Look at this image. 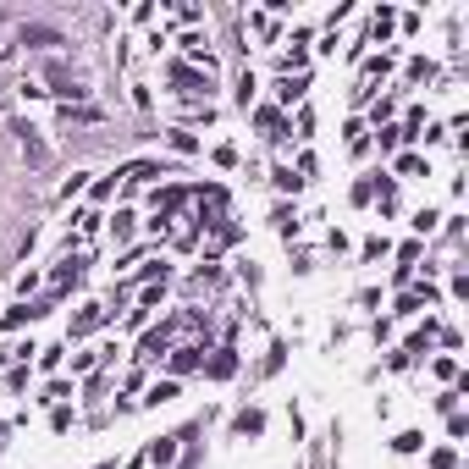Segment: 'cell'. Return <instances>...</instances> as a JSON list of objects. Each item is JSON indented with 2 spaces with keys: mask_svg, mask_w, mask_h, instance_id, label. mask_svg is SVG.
I'll list each match as a JSON object with an SVG mask.
<instances>
[{
  "mask_svg": "<svg viewBox=\"0 0 469 469\" xmlns=\"http://www.w3.org/2000/svg\"><path fill=\"white\" fill-rule=\"evenodd\" d=\"M17 138H22V155L33 160V166H50V150L33 138V127H28V122H17Z\"/></svg>",
  "mask_w": 469,
  "mask_h": 469,
  "instance_id": "6da1fadb",
  "label": "cell"
},
{
  "mask_svg": "<svg viewBox=\"0 0 469 469\" xmlns=\"http://www.w3.org/2000/svg\"><path fill=\"white\" fill-rule=\"evenodd\" d=\"M199 353H205V348H171V381H177V376H188V370L199 365Z\"/></svg>",
  "mask_w": 469,
  "mask_h": 469,
  "instance_id": "7a4b0ae2",
  "label": "cell"
},
{
  "mask_svg": "<svg viewBox=\"0 0 469 469\" xmlns=\"http://www.w3.org/2000/svg\"><path fill=\"white\" fill-rule=\"evenodd\" d=\"M232 370H237V353H232V348H216V359H210V381H227Z\"/></svg>",
  "mask_w": 469,
  "mask_h": 469,
  "instance_id": "3957f363",
  "label": "cell"
},
{
  "mask_svg": "<svg viewBox=\"0 0 469 469\" xmlns=\"http://www.w3.org/2000/svg\"><path fill=\"white\" fill-rule=\"evenodd\" d=\"M166 342H171V331H166V326H160V331H150V337L138 342V359H160V353H166Z\"/></svg>",
  "mask_w": 469,
  "mask_h": 469,
  "instance_id": "277c9868",
  "label": "cell"
},
{
  "mask_svg": "<svg viewBox=\"0 0 469 469\" xmlns=\"http://www.w3.org/2000/svg\"><path fill=\"white\" fill-rule=\"evenodd\" d=\"M260 431H265V414L260 408H243L237 414V436H260Z\"/></svg>",
  "mask_w": 469,
  "mask_h": 469,
  "instance_id": "5b68a950",
  "label": "cell"
},
{
  "mask_svg": "<svg viewBox=\"0 0 469 469\" xmlns=\"http://www.w3.org/2000/svg\"><path fill=\"white\" fill-rule=\"evenodd\" d=\"M45 78H50V83H56V94H67V100H78V94H83V88H78V83H72V78H67V67H50V72H45Z\"/></svg>",
  "mask_w": 469,
  "mask_h": 469,
  "instance_id": "8992f818",
  "label": "cell"
},
{
  "mask_svg": "<svg viewBox=\"0 0 469 469\" xmlns=\"http://www.w3.org/2000/svg\"><path fill=\"white\" fill-rule=\"evenodd\" d=\"M177 442H182V436H160L155 447H150V459H155V464L166 469V464H171V459H177Z\"/></svg>",
  "mask_w": 469,
  "mask_h": 469,
  "instance_id": "52a82bcc",
  "label": "cell"
},
{
  "mask_svg": "<svg viewBox=\"0 0 469 469\" xmlns=\"http://www.w3.org/2000/svg\"><path fill=\"white\" fill-rule=\"evenodd\" d=\"M304 88H310L304 78H282V88H276V100H282V105H293V100H299Z\"/></svg>",
  "mask_w": 469,
  "mask_h": 469,
  "instance_id": "ba28073f",
  "label": "cell"
},
{
  "mask_svg": "<svg viewBox=\"0 0 469 469\" xmlns=\"http://www.w3.org/2000/svg\"><path fill=\"white\" fill-rule=\"evenodd\" d=\"M22 39H28V45H61L56 28H22Z\"/></svg>",
  "mask_w": 469,
  "mask_h": 469,
  "instance_id": "9c48e42d",
  "label": "cell"
},
{
  "mask_svg": "<svg viewBox=\"0 0 469 469\" xmlns=\"http://www.w3.org/2000/svg\"><path fill=\"white\" fill-rule=\"evenodd\" d=\"M276 188H282V193H299L304 177H293V166H276Z\"/></svg>",
  "mask_w": 469,
  "mask_h": 469,
  "instance_id": "30bf717a",
  "label": "cell"
},
{
  "mask_svg": "<svg viewBox=\"0 0 469 469\" xmlns=\"http://www.w3.org/2000/svg\"><path fill=\"white\" fill-rule=\"evenodd\" d=\"M122 177H127V182H150V177H160V166H150V160H138V166H127Z\"/></svg>",
  "mask_w": 469,
  "mask_h": 469,
  "instance_id": "8fae6325",
  "label": "cell"
},
{
  "mask_svg": "<svg viewBox=\"0 0 469 469\" xmlns=\"http://www.w3.org/2000/svg\"><path fill=\"white\" fill-rule=\"evenodd\" d=\"M94 326H100V310H83L78 320H72V337H88Z\"/></svg>",
  "mask_w": 469,
  "mask_h": 469,
  "instance_id": "7c38bea8",
  "label": "cell"
},
{
  "mask_svg": "<svg viewBox=\"0 0 469 469\" xmlns=\"http://www.w3.org/2000/svg\"><path fill=\"white\" fill-rule=\"evenodd\" d=\"M392 447H397V453H420V447H425V436H420V431H403Z\"/></svg>",
  "mask_w": 469,
  "mask_h": 469,
  "instance_id": "4fadbf2b",
  "label": "cell"
},
{
  "mask_svg": "<svg viewBox=\"0 0 469 469\" xmlns=\"http://www.w3.org/2000/svg\"><path fill=\"white\" fill-rule=\"evenodd\" d=\"M171 397H177V381H155V387H150V397H144V403H171Z\"/></svg>",
  "mask_w": 469,
  "mask_h": 469,
  "instance_id": "5bb4252c",
  "label": "cell"
},
{
  "mask_svg": "<svg viewBox=\"0 0 469 469\" xmlns=\"http://www.w3.org/2000/svg\"><path fill=\"white\" fill-rule=\"evenodd\" d=\"M420 171H425L420 155H397V177H420Z\"/></svg>",
  "mask_w": 469,
  "mask_h": 469,
  "instance_id": "9a60e30c",
  "label": "cell"
},
{
  "mask_svg": "<svg viewBox=\"0 0 469 469\" xmlns=\"http://www.w3.org/2000/svg\"><path fill=\"white\" fill-rule=\"evenodd\" d=\"M171 83H182V88H199V83H205V78H199L193 67H171Z\"/></svg>",
  "mask_w": 469,
  "mask_h": 469,
  "instance_id": "2e32d148",
  "label": "cell"
},
{
  "mask_svg": "<svg viewBox=\"0 0 469 469\" xmlns=\"http://www.w3.org/2000/svg\"><path fill=\"white\" fill-rule=\"evenodd\" d=\"M33 315H39V310H28V304H22V310H6V331H17V326H28Z\"/></svg>",
  "mask_w": 469,
  "mask_h": 469,
  "instance_id": "e0dca14e",
  "label": "cell"
},
{
  "mask_svg": "<svg viewBox=\"0 0 469 469\" xmlns=\"http://www.w3.org/2000/svg\"><path fill=\"white\" fill-rule=\"evenodd\" d=\"M254 127H265V133H271V138H276V127H282V122H276V111H271V105H265V111H254Z\"/></svg>",
  "mask_w": 469,
  "mask_h": 469,
  "instance_id": "ac0fdd59",
  "label": "cell"
},
{
  "mask_svg": "<svg viewBox=\"0 0 469 469\" xmlns=\"http://www.w3.org/2000/svg\"><path fill=\"white\" fill-rule=\"evenodd\" d=\"M459 464V459H453V447H436V453H431V469H453Z\"/></svg>",
  "mask_w": 469,
  "mask_h": 469,
  "instance_id": "d6986e66",
  "label": "cell"
}]
</instances>
